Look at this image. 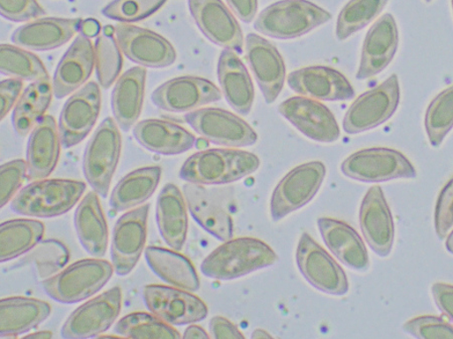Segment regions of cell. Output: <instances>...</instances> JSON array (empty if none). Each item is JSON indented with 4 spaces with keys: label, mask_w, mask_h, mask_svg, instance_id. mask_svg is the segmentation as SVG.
Wrapping results in <instances>:
<instances>
[{
    "label": "cell",
    "mask_w": 453,
    "mask_h": 339,
    "mask_svg": "<svg viewBox=\"0 0 453 339\" xmlns=\"http://www.w3.org/2000/svg\"><path fill=\"white\" fill-rule=\"evenodd\" d=\"M451 4H452V11H453V0H451Z\"/></svg>",
    "instance_id": "6125c7cd"
},
{
    "label": "cell",
    "mask_w": 453,
    "mask_h": 339,
    "mask_svg": "<svg viewBox=\"0 0 453 339\" xmlns=\"http://www.w3.org/2000/svg\"><path fill=\"white\" fill-rule=\"evenodd\" d=\"M434 225L437 237L443 240L453 227V178L445 184L437 198Z\"/></svg>",
    "instance_id": "c3c4849f"
},
{
    "label": "cell",
    "mask_w": 453,
    "mask_h": 339,
    "mask_svg": "<svg viewBox=\"0 0 453 339\" xmlns=\"http://www.w3.org/2000/svg\"><path fill=\"white\" fill-rule=\"evenodd\" d=\"M23 80L12 78L2 81L0 83V115L2 120L10 113L12 108L16 104L19 96L23 90Z\"/></svg>",
    "instance_id": "f907efd6"
},
{
    "label": "cell",
    "mask_w": 453,
    "mask_h": 339,
    "mask_svg": "<svg viewBox=\"0 0 453 339\" xmlns=\"http://www.w3.org/2000/svg\"><path fill=\"white\" fill-rule=\"evenodd\" d=\"M296 262L299 271L314 289L337 297L348 293L349 286L345 271L308 233L303 234L299 240Z\"/></svg>",
    "instance_id": "8fae6325"
},
{
    "label": "cell",
    "mask_w": 453,
    "mask_h": 339,
    "mask_svg": "<svg viewBox=\"0 0 453 339\" xmlns=\"http://www.w3.org/2000/svg\"><path fill=\"white\" fill-rule=\"evenodd\" d=\"M27 259L35 263L38 274L42 279L52 277L68 264V248L57 240L41 241Z\"/></svg>",
    "instance_id": "ee69618b"
},
{
    "label": "cell",
    "mask_w": 453,
    "mask_h": 339,
    "mask_svg": "<svg viewBox=\"0 0 453 339\" xmlns=\"http://www.w3.org/2000/svg\"><path fill=\"white\" fill-rule=\"evenodd\" d=\"M209 327L211 335L214 338H245L235 324L225 319V317H214L211 320Z\"/></svg>",
    "instance_id": "f5cc1de1"
},
{
    "label": "cell",
    "mask_w": 453,
    "mask_h": 339,
    "mask_svg": "<svg viewBox=\"0 0 453 339\" xmlns=\"http://www.w3.org/2000/svg\"><path fill=\"white\" fill-rule=\"evenodd\" d=\"M146 70L135 67L117 80L112 93L115 121L123 131H129L140 118L145 89Z\"/></svg>",
    "instance_id": "1f68e13d"
},
{
    "label": "cell",
    "mask_w": 453,
    "mask_h": 339,
    "mask_svg": "<svg viewBox=\"0 0 453 339\" xmlns=\"http://www.w3.org/2000/svg\"><path fill=\"white\" fill-rule=\"evenodd\" d=\"M260 166L255 154L238 150H208L188 158L180 171L188 182L213 186L237 181L252 174Z\"/></svg>",
    "instance_id": "7a4b0ae2"
},
{
    "label": "cell",
    "mask_w": 453,
    "mask_h": 339,
    "mask_svg": "<svg viewBox=\"0 0 453 339\" xmlns=\"http://www.w3.org/2000/svg\"><path fill=\"white\" fill-rule=\"evenodd\" d=\"M134 135L145 150L162 156H177L191 150L196 143L191 132L178 124L159 119L137 123Z\"/></svg>",
    "instance_id": "f1b7e54d"
},
{
    "label": "cell",
    "mask_w": 453,
    "mask_h": 339,
    "mask_svg": "<svg viewBox=\"0 0 453 339\" xmlns=\"http://www.w3.org/2000/svg\"><path fill=\"white\" fill-rule=\"evenodd\" d=\"M45 226L35 220H12L2 224V263L16 259L33 250L42 241Z\"/></svg>",
    "instance_id": "74e56055"
},
{
    "label": "cell",
    "mask_w": 453,
    "mask_h": 339,
    "mask_svg": "<svg viewBox=\"0 0 453 339\" xmlns=\"http://www.w3.org/2000/svg\"><path fill=\"white\" fill-rule=\"evenodd\" d=\"M53 85L49 77L34 81L17 103L12 113L14 131L26 137L45 115L53 97Z\"/></svg>",
    "instance_id": "d590c367"
},
{
    "label": "cell",
    "mask_w": 453,
    "mask_h": 339,
    "mask_svg": "<svg viewBox=\"0 0 453 339\" xmlns=\"http://www.w3.org/2000/svg\"><path fill=\"white\" fill-rule=\"evenodd\" d=\"M400 102L399 80L395 73L357 98L343 118L342 128L348 135L374 129L389 120Z\"/></svg>",
    "instance_id": "52a82bcc"
},
{
    "label": "cell",
    "mask_w": 453,
    "mask_h": 339,
    "mask_svg": "<svg viewBox=\"0 0 453 339\" xmlns=\"http://www.w3.org/2000/svg\"><path fill=\"white\" fill-rule=\"evenodd\" d=\"M50 314L47 302L28 297H10L0 302V335L16 337L39 327Z\"/></svg>",
    "instance_id": "d6a6232c"
},
{
    "label": "cell",
    "mask_w": 453,
    "mask_h": 339,
    "mask_svg": "<svg viewBox=\"0 0 453 339\" xmlns=\"http://www.w3.org/2000/svg\"><path fill=\"white\" fill-rule=\"evenodd\" d=\"M146 307L171 326H186L206 319L208 307L196 295L163 285H149L143 290Z\"/></svg>",
    "instance_id": "4fadbf2b"
},
{
    "label": "cell",
    "mask_w": 453,
    "mask_h": 339,
    "mask_svg": "<svg viewBox=\"0 0 453 339\" xmlns=\"http://www.w3.org/2000/svg\"><path fill=\"white\" fill-rule=\"evenodd\" d=\"M78 238L88 254L104 257L108 246V227L97 193L88 194L75 212Z\"/></svg>",
    "instance_id": "836d02e7"
},
{
    "label": "cell",
    "mask_w": 453,
    "mask_h": 339,
    "mask_svg": "<svg viewBox=\"0 0 453 339\" xmlns=\"http://www.w3.org/2000/svg\"><path fill=\"white\" fill-rule=\"evenodd\" d=\"M445 247L453 255V231L449 235L447 242H445Z\"/></svg>",
    "instance_id": "91938a15"
},
{
    "label": "cell",
    "mask_w": 453,
    "mask_h": 339,
    "mask_svg": "<svg viewBox=\"0 0 453 339\" xmlns=\"http://www.w3.org/2000/svg\"><path fill=\"white\" fill-rule=\"evenodd\" d=\"M162 175V168L149 166L136 169L117 183L111 197L115 212L133 209L148 201L155 193Z\"/></svg>",
    "instance_id": "8d00e7d4"
},
{
    "label": "cell",
    "mask_w": 453,
    "mask_h": 339,
    "mask_svg": "<svg viewBox=\"0 0 453 339\" xmlns=\"http://www.w3.org/2000/svg\"><path fill=\"white\" fill-rule=\"evenodd\" d=\"M426 2L427 4H429V3L433 2V0H426Z\"/></svg>",
    "instance_id": "94428289"
},
{
    "label": "cell",
    "mask_w": 453,
    "mask_h": 339,
    "mask_svg": "<svg viewBox=\"0 0 453 339\" xmlns=\"http://www.w3.org/2000/svg\"><path fill=\"white\" fill-rule=\"evenodd\" d=\"M115 27L107 26L95 42V58L99 84L109 89L120 75L123 65L121 49L115 38Z\"/></svg>",
    "instance_id": "f35d334b"
},
{
    "label": "cell",
    "mask_w": 453,
    "mask_h": 339,
    "mask_svg": "<svg viewBox=\"0 0 453 339\" xmlns=\"http://www.w3.org/2000/svg\"><path fill=\"white\" fill-rule=\"evenodd\" d=\"M100 108L101 91L95 82L85 85L65 103L58 121V134L64 149H71L83 142L96 123Z\"/></svg>",
    "instance_id": "9a60e30c"
},
{
    "label": "cell",
    "mask_w": 453,
    "mask_h": 339,
    "mask_svg": "<svg viewBox=\"0 0 453 339\" xmlns=\"http://www.w3.org/2000/svg\"><path fill=\"white\" fill-rule=\"evenodd\" d=\"M453 128V86L438 94L430 103L426 115L429 143L440 147Z\"/></svg>",
    "instance_id": "7bdbcfd3"
},
{
    "label": "cell",
    "mask_w": 453,
    "mask_h": 339,
    "mask_svg": "<svg viewBox=\"0 0 453 339\" xmlns=\"http://www.w3.org/2000/svg\"><path fill=\"white\" fill-rule=\"evenodd\" d=\"M0 12L14 23L38 19L46 13L36 0H0Z\"/></svg>",
    "instance_id": "681fc988"
},
{
    "label": "cell",
    "mask_w": 453,
    "mask_h": 339,
    "mask_svg": "<svg viewBox=\"0 0 453 339\" xmlns=\"http://www.w3.org/2000/svg\"><path fill=\"white\" fill-rule=\"evenodd\" d=\"M279 260L266 243L255 238L226 241L204 259L201 271L217 280H233L273 266Z\"/></svg>",
    "instance_id": "6da1fadb"
},
{
    "label": "cell",
    "mask_w": 453,
    "mask_h": 339,
    "mask_svg": "<svg viewBox=\"0 0 453 339\" xmlns=\"http://www.w3.org/2000/svg\"><path fill=\"white\" fill-rule=\"evenodd\" d=\"M0 70L5 76L27 81L49 77L45 65L31 51L4 43L0 47Z\"/></svg>",
    "instance_id": "ab89813d"
},
{
    "label": "cell",
    "mask_w": 453,
    "mask_h": 339,
    "mask_svg": "<svg viewBox=\"0 0 453 339\" xmlns=\"http://www.w3.org/2000/svg\"><path fill=\"white\" fill-rule=\"evenodd\" d=\"M86 189L82 181L42 180L21 189L12 202V210L21 216L54 218L68 212Z\"/></svg>",
    "instance_id": "277c9868"
},
{
    "label": "cell",
    "mask_w": 453,
    "mask_h": 339,
    "mask_svg": "<svg viewBox=\"0 0 453 339\" xmlns=\"http://www.w3.org/2000/svg\"><path fill=\"white\" fill-rule=\"evenodd\" d=\"M252 338H273L266 330L257 328L254 330V333L251 335Z\"/></svg>",
    "instance_id": "680465c9"
},
{
    "label": "cell",
    "mask_w": 453,
    "mask_h": 339,
    "mask_svg": "<svg viewBox=\"0 0 453 339\" xmlns=\"http://www.w3.org/2000/svg\"><path fill=\"white\" fill-rule=\"evenodd\" d=\"M83 19L46 18L32 21L17 29L12 41L19 47L33 50L60 48L81 32Z\"/></svg>",
    "instance_id": "484cf974"
},
{
    "label": "cell",
    "mask_w": 453,
    "mask_h": 339,
    "mask_svg": "<svg viewBox=\"0 0 453 339\" xmlns=\"http://www.w3.org/2000/svg\"><path fill=\"white\" fill-rule=\"evenodd\" d=\"M95 64L96 58L92 42L82 34L78 35L55 72V97L63 99L82 87L90 78Z\"/></svg>",
    "instance_id": "cb8c5ba5"
},
{
    "label": "cell",
    "mask_w": 453,
    "mask_h": 339,
    "mask_svg": "<svg viewBox=\"0 0 453 339\" xmlns=\"http://www.w3.org/2000/svg\"><path fill=\"white\" fill-rule=\"evenodd\" d=\"M119 124L111 117L95 131L84 154L85 178L102 197H106L119 165L122 139Z\"/></svg>",
    "instance_id": "8992f818"
},
{
    "label": "cell",
    "mask_w": 453,
    "mask_h": 339,
    "mask_svg": "<svg viewBox=\"0 0 453 339\" xmlns=\"http://www.w3.org/2000/svg\"><path fill=\"white\" fill-rule=\"evenodd\" d=\"M323 162H306L290 171L277 184L270 203L275 222L308 204L317 196L326 178Z\"/></svg>",
    "instance_id": "ba28073f"
},
{
    "label": "cell",
    "mask_w": 453,
    "mask_h": 339,
    "mask_svg": "<svg viewBox=\"0 0 453 339\" xmlns=\"http://www.w3.org/2000/svg\"><path fill=\"white\" fill-rule=\"evenodd\" d=\"M184 195L189 212L204 231L223 242L232 239V218L211 190L188 182L184 186Z\"/></svg>",
    "instance_id": "4316f807"
},
{
    "label": "cell",
    "mask_w": 453,
    "mask_h": 339,
    "mask_svg": "<svg viewBox=\"0 0 453 339\" xmlns=\"http://www.w3.org/2000/svg\"><path fill=\"white\" fill-rule=\"evenodd\" d=\"M221 98L222 93L214 83L189 76L167 81L151 95L153 104L175 113L188 112Z\"/></svg>",
    "instance_id": "d6986e66"
},
{
    "label": "cell",
    "mask_w": 453,
    "mask_h": 339,
    "mask_svg": "<svg viewBox=\"0 0 453 339\" xmlns=\"http://www.w3.org/2000/svg\"><path fill=\"white\" fill-rule=\"evenodd\" d=\"M280 113L306 137L314 142H337L341 131L331 110L323 103L308 97H291L281 103Z\"/></svg>",
    "instance_id": "ac0fdd59"
},
{
    "label": "cell",
    "mask_w": 453,
    "mask_h": 339,
    "mask_svg": "<svg viewBox=\"0 0 453 339\" xmlns=\"http://www.w3.org/2000/svg\"><path fill=\"white\" fill-rule=\"evenodd\" d=\"M431 291L437 307L453 322V285L435 283Z\"/></svg>",
    "instance_id": "816d5d0a"
},
{
    "label": "cell",
    "mask_w": 453,
    "mask_h": 339,
    "mask_svg": "<svg viewBox=\"0 0 453 339\" xmlns=\"http://www.w3.org/2000/svg\"><path fill=\"white\" fill-rule=\"evenodd\" d=\"M157 222L160 235L171 248L184 247L188 227L187 202L177 186L165 184L157 204Z\"/></svg>",
    "instance_id": "4dcf8cb0"
},
{
    "label": "cell",
    "mask_w": 453,
    "mask_h": 339,
    "mask_svg": "<svg viewBox=\"0 0 453 339\" xmlns=\"http://www.w3.org/2000/svg\"><path fill=\"white\" fill-rule=\"evenodd\" d=\"M167 0H113L104 7V16L123 24L135 23L157 12Z\"/></svg>",
    "instance_id": "f6af8a7d"
},
{
    "label": "cell",
    "mask_w": 453,
    "mask_h": 339,
    "mask_svg": "<svg viewBox=\"0 0 453 339\" xmlns=\"http://www.w3.org/2000/svg\"><path fill=\"white\" fill-rule=\"evenodd\" d=\"M388 0H350L341 11L337 23V38L345 41L367 27L382 12Z\"/></svg>",
    "instance_id": "60d3db41"
},
{
    "label": "cell",
    "mask_w": 453,
    "mask_h": 339,
    "mask_svg": "<svg viewBox=\"0 0 453 339\" xmlns=\"http://www.w3.org/2000/svg\"><path fill=\"white\" fill-rule=\"evenodd\" d=\"M360 226L368 245L378 256L387 257L391 253L395 227L381 187L371 188L364 196Z\"/></svg>",
    "instance_id": "44dd1931"
},
{
    "label": "cell",
    "mask_w": 453,
    "mask_h": 339,
    "mask_svg": "<svg viewBox=\"0 0 453 339\" xmlns=\"http://www.w3.org/2000/svg\"><path fill=\"white\" fill-rule=\"evenodd\" d=\"M399 42L398 27L392 14L386 13L369 29L365 38L359 71V80L377 76L388 67L395 56Z\"/></svg>",
    "instance_id": "603a6c76"
},
{
    "label": "cell",
    "mask_w": 453,
    "mask_h": 339,
    "mask_svg": "<svg viewBox=\"0 0 453 339\" xmlns=\"http://www.w3.org/2000/svg\"><path fill=\"white\" fill-rule=\"evenodd\" d=\"M185 119L196 134L217 145L244 147L257 143L258 136L250 124L223 109L195 110Z\"/></svg>",
    "instance_id": "30bf717a"
},
{
    "label": "cell",
    "mask_w": 453,
    "mask_h": 339,
    "mask_svg": "<svg viewBox=\"0 0 453 339\" xmlns=\"http://www.w3.org/2000/svg\"><path fill=\"white\" fill-rule=\"evenodd\" d=\"M60 134L53 116L47 115L36 124L29 136L27 150V179L36 181L54 172L60 158Z\"/></svg>",
    "instance_id": "d4e9b609"
},
{
    "label": "cell",
    "mask_w": 453,
    "mask_h": 339,
    "mask_svg": "<svg viewBox=\"0 0 453 339\" xmlns=\"http://www.w3.org/2000/svg\"><path fill=\"white\" fill-rule=\"evenodd\" d=\"M403 329L416 338H453V326L437 316H419L408 320Z\"/></svg>",
    "instance_id": "bcb514c9"
},
{
    "label": "cell",
    "mask_w": 453,
    "mask_h": 339,
    "mask_svg": "<svg viewBox=\"0 0 453 339\" xmlns=\"http://www.w3.org/2000/svg\"><path fill=\"white\" fill-rule=\"evenodd\" d=\"M145 259L150 269L165 282L188 291L200 289V279L191 261L184 255L160 247L145 250Z\"/></svg>",
    "instance_id": "e575fe53"
},
{
    "label": "cell",
    "mask_w": 453,
    "mask_h": 339,
    "mask_svg": "<svg viewBox=\"0 0 453 339\" xmlns=\"http://www.w3.org/2000/svg\"><path fill=\"white\" fill-rule=\"evenodd\" d=\"M342 173L363 182H383L416 178V169L401 152L390 149L357 151L342 162Z\"/></svg>",
    "instance_id": "9c48e42d"
},
{
    "label": "cell",
    "mask_w": 453,
    "mask_h": 339,
    "mask_svg": "<svg viewBox=\"0 0 453 339\" xmlns=\"http://www.w3.org/2000/svg\"><path fill=\"white\" fill-rule=\"evenodd\" d=\"M119 287L105 291L86 302L73 312L62 328L64 338H92L111 327L121 311Z\"/></svg>",
    "instance_id": "7c38bea8"
},
{
    "label": "cell",
    "mask_w": 453,
    "mask_h": 339,
    "mask_svg": "<svg viewBox=\"0 0 453 339\" xmlns=\"http://www.w3.org/2000/svg\"><path fill=\"white\" fill-rule=\"evenodd\" d=\"M218 78L229 105L240 114H250L254 102V87L250 73L235 51H222L219 58Z\"/></svg>",
    "instance_id": "f546056e"
},
{
    "label": "cell",
    "mask_w": 453,
    "mask_h": 339,
    "mask_svg": "<svg viewBox=\"0 0 453 339\" xmlns=\"http://www.w3.org/2000/svg\"><path fill=\"white\" fill-rule=\"evenodd\" d=\"M27 165L23 159L6 162L0 168V202L2 208L9 203L12 196L27 179Z\"/></svg>",
    "instance_id": "7dc6e473"
},
{
    "label": "cell",
    "mask_w": 453,
    "mask_h": 339,
    "mask_svg": "<svg viewBox=\"0 0 453 339\" xmlns=\"http://www.w3.org/2000/svg\"><path fill=\"white\" fill-rule=\"evenodd\" d=\"M331 19L330 12L308 0H281L259 14L254 28L270 38L291 40L311 32Z\"/></svg>",
    "instance_id": "3957f363"
},
{
    "label": "cell",
    "mask_w": 453,
    "mask_h": 339,
    "mask_svg": "<svg viewBox=\"0 0 453 339\" xmlns=\"http://www.w3.org/2000/svg\"><path fill=\"white\" fill-rule=\"evenodd\" d=\"M288 82L292 90L314 100L345 101L355 96L349 81L341 72L325 65L292 72Z\"/></svg>",
    "instance_id": "7402d4cb"
},
{
    "label": "cell",
    "mask_w": 453,
    "mask_h": 339,
    "mask_svg": "<svg viewBox=\"0 0 453 339\" xmlns=\"http://www.w3.org/2000/svg\"><path fill=\"white\" fill-rule=\"evenodd\" d=\"M150 204L124 213L114 227L111 257L117 275L127 276L134 269L148 235Z\"/></svg>",
    "instance_id": "5bb4252c"
},
{
    "label": "cell",
    "mask_w": 453,
    "mask_h": 339,
    "mask_svg": "<svg viewBox=\"0 0 453 339\" xmlns=\"http://www.w3.org/2000/svg\"><path fill=\"white\" fill-rule=\"evenodd\" d=\"M115 38L130 61L148 68H166L177 58L169 41L157 33L128 24L115 27Z\"/></svg>",
    "instance_id": "2e32d148"
},
{
    "label": "cell",
    "mask_w": 453,
    "mask_h": 339,
    "mask_svg": "<svg viewBox=\"0 0 453 339\" xmlns=\"http://www.w3.org/2000/svg\"><path fill=\"white\" fill-rule=\"evenodd\" d=\"M101 27L97 20L86 19L83 21L81 33L86 35L87 38H94L100 35Z\"/></svg>",
    "instance_id": "11a10c76"
},
{
    "label": "cell",
    "mask_w": 453,
    "mask_h": 339,
    "mask_svg": "<svg viewBox=\"0 0 453 339\" xmlns=\"http://www.w3.org/2000/svg\"><path fill=\"white\" fill-rule=\"evenodd\" d=\"M113 272V264L108 261L87 259L70 265L42 285L50 298L65 304H78L104 289Z\"/></svg>",
    "instance_id": "5b68a950"
},
{
    "label": "cell",
    "mask_w": 453,
    "mask_h": 339,
    "mask_svg": "<svg viewBox=\"0 0 453 339\" xmlns=\"http://www.w3.org/2000/svg\"><path fill=\"white\" fill-rule=\"evenodd\" d=\"M188 7L196 24L211 42L236 54L243 53L242 29L221 0H188Z\"/></svg>",
    "instance_id": "e0dca14e"
},
{
    "label": "cell",
    "mask_w": 453,
    "mask_h": 339,
    "mask_svg": "<svg viewBox=\"0 0 453 339\" xmlns=\"http://www.w3.org/2000/svg\"><path fill=\"white\" fill-rule=\"evenodd\" d=\"M318 226L326 247L343 265L356 271L369 269L368 250L355 228L332 218L319 219Z\"/></svg>",
    "instance_id": "83f0119b"
},
{
    "label": "cell",
    "mask_w": 453,
    "mask_h": 339,
    "mask_svg": "<svg viewBox=\"0 0 453 339\" xmlns=\"http://www.w3.org/2000/svg\"><path fill=\"white\" fill-rule=\"evenodd\" d=\"M206 330L198 326L188 327L185 330L184 338H209Z\"/></svg>",
    "instance_id": "9f6ffc18"
},
{
    "label": "cell",
    "mask_w": 453,
    "mask_h": 339,
    "mask_svg": "<svg viewBox=\"0 0 453 339\" xmlns=\"http://www.w3.org/2000/svg\"><path fill=\"white\" fill-rule=\"evenodd\" d=\"M246 58L267 104H272L282 91L285 64L279 50L260 35L246 38Z\"/></svg>",
    "instance_id": "ffe728a7"
},
{
    "label": "cell",
    "mask_w": 453,
    "mask_h": 339,
    "mask_svg": "<svg viewBox=\"0 0 453 339\" xmlns=\"http://www.w3.org/2000/svg\"><path fill=\"white\" fill-rule=\"evenodd\" d=\"M53 334L50 331H39V333H35L32 335H27L25 338H52Z\"/></svg>",
    "instance_id": "6f0895ef"
},
{
    "label": "cell",
    "mask_w": 453,
    "mask_h": 339,
    "mask_svg": "<svg viewBox=\"0 0 453 339\" xmlns=\"http://www.w3.org/2000/svg\"><path fill=\"white\" fill-rule=\"evenodd\" d=\"M117 335L127 338H180L177 329L153 314L134 312L116 323Z\"/></svg>",
    "instance_id": "b9f144b4"
},
{
    "label": "cell",
    "mask_w": 453,
    "mask_h": 339,
    "mask_svg": "<svg viewBox=\"0 0 453 339\" xmlns=\"http://www.w3.org/2000/svg\"><path fill=\"white\" fill-rule=\"evenodd\" d=\"M230 9L244 23L250 24L258 9V0H226Z\"/></svg>",
    "instance_id": "db71d44e"
}]
</instances>
